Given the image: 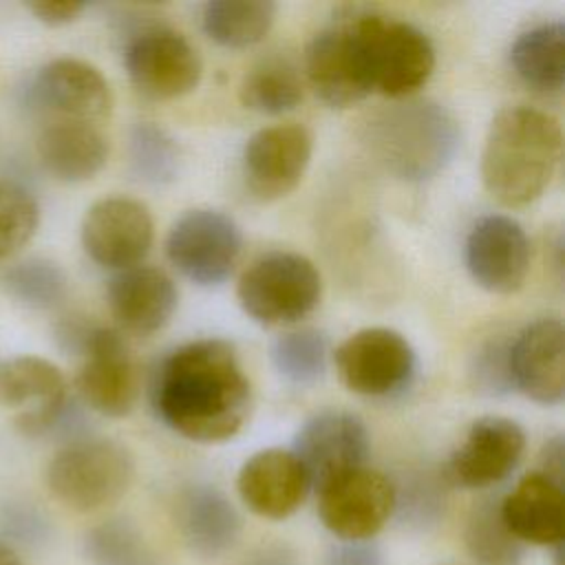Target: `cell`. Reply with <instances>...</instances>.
<instances>
[{
	"label": "cell",
	"mask_w": 565,
	"mask_h": 565,
	"mask_svg": "<svg viewBox=\"0 0 565 565\" xmlns=\"http://www.w3.org/2000/svg\"><path fill=\"white\" fill-rule=\"evenodd\" d=\"M75 388L82 402L104 417H124L135 408L139 395L137 364L124 338L95 324L82 351Z\"/></svg>",
	"instance_id": "5bb4252c"
},
{
	"label": "cell",
	"mask_w": 565,
	"mask_h": 565,
	"mask_svg": "<svg viewBox=\"0 0 565 565\" xmlns=\"http://www.w3.org/2000/svg\"><path fill=\"white\" fill-rule=\"evenodd\" d=\"M371 159L408 183H422L455 159L461 146L457 117L433 99H404L371 115L360 132Z\"/></svg>",
	"instance_id": "3957f363"
},
{
	"label": "cell",
	"mask_w": 565,
	"mask_h": 565,
	"mask_svg": "<svg viewBox=\"0 0 565 565\" xmlns=\"http://www.w3.org/2000/svg\"><path fill=\"white\" fill-rule=\"evenodd\" d=\"M329 344L327 335L313 327L280 333L269 344L274 369L291 384H311L327 369Z\"/></svg>",
	"instance_id": "d6a6232c"
},
{
	"label": "cell",
	"mask_w": 565,
	"mask_h": 565,
	"mask_svg": "<svg viewBox=\"0 0 565 565\" xmlns=\"http://www.w3.org/2000/svg\"><path fill=\"white\" fill-rule=\"evenodd\" d=\"M501 519L523 545L556 547L565 536L563 486L543 472H527L499 501Z\"/></svg>",
	"instance_id": "cb8c5ba5"
},
{
	"label": "cell",
	"mask_w": 565,
	"mask_h": 565,
	"mask_svg": "<svg viewBox=\"0 0 565 565\" xmlns=\"http://www.w3.org/2000/svg\"><path fill=\"white\" fill-rule=\"evenodd\" d=\"M243 249L236 221L212 207H194L181 214L166 238L168 260L192 282L221 285L234 269Z\"/></svg>",
	"instance_id": "9c48e42d"
},
{
	"label": "cell",
	"mask_w": 565,
	"mask_h": 565,
	"mask_svg": "<svg viewBox=\"0 0 565 565\" xmlns=\"http://www.w3.org/2000/svg\"><path fill=\"white\" fill-rule=\"evenodd\" d=\"M53 536L51 519L35 503L24 499H9L0 505V541L15 552L42 550Z\"/></svg>",
	"instance_id": "d590c367"
},
{
	"label": "cell",
	"mask_w": 565,
	"mask_h": 565,
	"mask_svg": "<svg viewBox=\"0 0 565 565\" xmlns=\"http://www.w3.org/2000/svg\"><path fill=\"white\" fill-rule=\"evenodd\" d=\"M0 402L15 411V428L31 439L51 437L68 406L62 371L38 355H18L0 369Z\"/></svg>",
	"instance_id": "2e32d148"
},
{
	"label": "cell",
	"mask_w": 565,
	"mask_h": 565,
	"mask_svg": "<svg viewBox=\"0 0 565 565\" xmlns=\"http://www.w3.org/2000/svg\"><path fill=\"white\" fill-rule=\"evenodd\" d=\"M31 99L38 108L64 121L95 124L108 117L113 95L106 77L93 64L77 57L46 62L31 82Z\"/></svg>",
	"instance_id": "d6986e66"
},
{
	"label": "cell",
	"mask_w": 565,
	"mask_h": 565,
	"mask_svg": "<svg viewBox=\"0 0 565 565\" xmlns=\"http://www.w3.org/2000/svg\"><path fill=\"white\" fill-rule=\"evenodd\" d=\"M135 479L130 450L102 437L64 444L46 466L49 492L68 510L95 512L119 501Z\"/></svg>",
	"instance_id": "277c9868"
},
{
	"label": "cell",
	"mask_w": 565,
	"mask_h": 565,
	"mask_svg": "<svg viewBox=\"0 0 565 565\" xmlns=\"http://www.w3.org/2000/svg\"><path fill=\"white\" fill-rule=\"evenodd\" d=\"M561 148V126L552 115L525 104L501 108L481 152L483 188L501 205H530L547 190Z\"/></svg>",
	"instance_id": "7a4b0ae2"
},
{
	"label": "cell",
	"mask_w": 565,
	"mask_h": 565,
	"mask_svg": "<svg viewBox=\"0 0 565 565\" xmlns=\"http://www.w3.org/2000/svg\"><path fill=\"white\" fill-rule=\"evenodd\" d=\"M318 516L338 541H371L393 516V481L371 468L351 470L318 490Z\"/></svg>",
	"instance_id": "7c38bea8"
},
{
	"label": "cell",
	"mask_w": 565,
	"mask_h": 565,
	"mask_svg": "<svg viewBox=\"0 0 565 565\" xmlns=\"http://www.w3.org/2000/svg\"><path fill=\"white\" fill-rule=\"evenodd\" d=\"M519 79L539 93H561L565 86V24L541 22L523 31L510 51Z\"/></svg>",
	"instance_id": "484cf974"
},
{
	"label": "cell",
	"mask_w": 565,
	"mask_h": 565,
	"mask_svg": "<svg viewBox=\"0 0 565 565\" xmlns=\"http://www.w3.org/2000/svg\"><path fill=\"white\" fill-rule=\"evenodd\" d=\"M0 565H22L20 554L4 541H0Z\"/></svg>",
	"instance_id": "b9f144b4"
},
{
	"label": "cell",
	"mask_w": 565,
	"mask_h": 565,
	"mask_svg": "<svg viewBox=\"0 0 565 565\" xmlns=\"http://www.w3.org/2000/svg\"><path fill=\"white\" fill-rule=\"evenodd\" d=\"M26 9L44 24L49 26H62V24H71L73 20H77L82 15V11L86 9L84 2H75V0H35V2H26Z\"/></svg>",
	"instance_id": "f35d334b"
},
{
	"label": "cell",
	"mask_w": 565,
	"mask_h": 565,
	"mask_svg": "<svg viewBox=\"0 0 565 565\" xmlns=\"http://www.w3.org/2000/svg\"><path fill=\"white\" fill-rule=\"evenodd\" d=\"M313 152L302 124H274L256 130L243 148V179L258 201H276L296 190Z\"/></svg>",
	"instance_id": "9a60e30c"
},
{
	"label": "cell",
	"mask_w": 565,
	"mask_h": 565,
	"mask_svg": "<svg viewBox=\"0 0 565 565\" xmlns=\"http://www.w3.org/2000/svg\"><path fill=\"white\" fill-rule=\"evenodd\" d=\"M236 490L241 501L256 516L282 521L305 503L311 488L291 450L265 448L241 466Z\"/></svg>",
	"instance_id": "44dd1931"
},
{
	"label": "cell",
	"mask_w": 565,
	"mask_h": 565,
	"mask_svg": "<svg viewBox=\"0 0 565 565\" xmlns=\"http://www.w3.org/2000/svg\"><path fill=\"white\" fill-rule=\"evenodd\" d=\"M152 404L157 417L177 435L199 444H221L245 426L252 386L227 340L201 338L163 358Z\"/></svg>",
	"instance_id": "6da1fadb"
},
{
	"label": "cell",
	"mask_w": 565,
	"mask_h": 565,
	"mask_svg": "<svg viewBox=\"0 0 565 565\" xmlns=\"http://www.w3.org/2000/svg\"><path fill=\"white\" fill-rule=\"evenodd\" d=\"M106 298L110 316L124 331L132 335H152L170 322L179 294L166 271L135 265L110 278Z\"/></svg>",
	"instance_id": "603a6c76"
},
{
	"label": "cell",
	"mask_w": 565,
	"mask_h": 565,
	"mask_svg": "<svg viewBox=\"0 0 565 565\" xmlns=\"http://www.w3.org/2000/svg\"><path fill=\"white\" fill-rule=\"evenodd\" d=\"M243 565H300V561L294 547L285 543H265L254 547Z\"/></svg>",
	"instance_id": "60d3db41"
},
{
	"label": "cell",
	"mask_w": 565,
	"mask_h": 565,
	"mask_svg": "<svg viewBox=\"0 0 565 565\" xmlns=\"http://www.w3.org/2000/svg\"><path fill=\"white\" fill-rule=\"evenodd\" d=\"M172 514L188 550L203 558H216L230 552L243 532V519L236 505L212 483L181 488Z\"/></svg>",
	"instance_id": "7402d4cb"
},
{
	"label": "cell",
	"mask_w": 565,
	"mask_h": 565,
	"mask_svg": "<svg viewBox=\"0 0 565 565\" xmlns=\"http://www.w3.org/2000/svg\"><path fill=\"white\" fill-rule=\"evenodd\" d=\"M320 565H384V556L373 541H335L324 550Z\"/></svg>",
	"instance_id": "74e56055"
},
{
	"label": "cell",
	"mask_w": 565,
	"mask_h": 565,
	"mask_svg": "<svg viewBox=\"0 0 565 565\" xmlns=\"http://www.w3.org/2000/svg\"><path fill=\"white\" fill-rule=\"evenodd\" d=\"M278 7L269 0H212L203 7V31L227 49L258 44L271 29Z\"/></svg>",
	"instance_id": "83f0119b"
},
{
	"label": "cell",
	"mask_w": 565,
	"mask_h": 565,
	"mask_svg": "<svg viewBox=\"0 0 565 565\" xmlns=\"http://www.w3.org/2000/svg\"><path fill=\"white\" fill-rule=\"evenodd\" d=\"M510 380L525 397L556 406L565 397V329L541 318L510 340Z\"/></svg>",
	"instance_id": "ffe728a7"
},
{
	"label": "cell",
	"mask_w": 565,
	"mask_h": 565,
	"mask_svg": "<svg viewBox=\"0 0 565 565\" xmlns=\"http://www.w3.org/2000/svg\"><path fill=\"white\" fill-rule=\"evenodd\" d=\"M238 99L245 108L260 115H282L294 110L302 99L300 73L287 57H263L243 75Z\"/></svg>",
	"instance_id": "f1b7e54d"
},
{
	"label": "cell",
	"mask_w": 565,
	"mask_h": 565,
	"mask_svg": "<svg viewBox=\"0 0 565 565\" xmlns=\"http://www.w3.org/2000/svg\"><path fill=\"white\" fill-rule=\"evenodd\" d=\"M475 386L488 395H499L512 388L510 380V342L488 340L475 355L472 362Z\"/></svg>",
	"instance_id": "8d00e7d4"
},
{
	"label": "cell",
	"mask_w": 565,
	"mask_h": 565,
	"mask_svg": "<svg viewBox=\"0 0 565 565\" xmlns=\"http://www.w3.org/2000/svg\"><path fill=\"white\" fill-rule=\"evenodd\" d=\"M466 267L472 280L492 294H514L530 269V241L505 214H488L466 238Z\"/></svg>",
	"instance_id": "ac0fdd59"
},
{
	"label": "cell",
	"mask_w": 565,
	"mask_h": 565,
	"mask_svg": "<svg viewBox=\"0 0 565 565\" xmlns=\"http://www.w3.org/2000/svg\"><path fill=\"white\" fill-rule=\"evenodd\" d=\"M82 554L88 565H170L166 554L126 516L90 525L82 539Z\"/></svg>",
	"instance_id": "4316f807"
},
{
	"label": "cell",
	"mask_w": 565,
	"mask_h": 565,
	"mask_svg": "<svg viewBox=\"0 0 565 565\" xmlns=\"http://www.w3.org/2000/svg\"><path fill=\"white\" fill-rule=\"evenodd\" d=\"M0 282L15 302L31 309H53L68 294V278L64 269L57 263L40 256L7 267Z\"/></svg>",
	"instance_id": "1f68e13d"
},
{
	"label": "cell",
	"mask_w": 565,
	"mask_h": 565,
	"mask_svg": "<svg viewBox=\"0 0 565 565\" xmlns=\"http://www.w3.org/2000/svg\"><path fill=\"white\" fill-rule=\"evenodd\" d=\"M82 247L102 267L128 269L150 252L154 225L150 210L130 196H106L95 201L79 227Z\"/></svg>",
	"instance_id": "4fadbf2b"
},
{
	"label": "cell",
	"mask_w": 565,
	"mask_h": 565,
	"mask_svg": "<svg viewBox=\"0 0 565 565\" xmlns=\"http://www.w3.org/2000/svg\"><path fill=\"white\" fill-rule=\"evenodd\" d=\"M320 296V271L296 252H269L256 258L236 285L241 309L263 327L302 320L316 309Z\"/></svg>",
	"instance_id": "5b68a950"
},
{
	"label": "cell",
	"mask_w": 565,
	"mask_h": 565,
	"mask_svg": "<svg viewBox=\"0 0 565 565\" xmlns=\"http://www.w3.org/2000/svg\"><path fill=\"white\" fill-rule=\"evenodd\" d=\"M35 150L44 170L64 183L93 179L108 159V141L95 124L64 119L42 128Z\"/></svg>",
	"instance_id": "d4e9b609"
},
{
	"label": "cell",
	"mask_w": 565,
	"mask_h": 565,
	"mask_svg": "<svg viewBox=\"0 0 565 565\" xmlns=\"http://www.w3.org/2000/svg\"><path fill=\"white\" fill-rule=\"evenodd\" d=\"M497 497H483L472 505L463 525V545L477 565H519L525 545L501 519Z\"/></svg>",
	"instance_id": "f546056e"
},
{
	"label": "cell",
	"mask_w": 565,
	"mask_h": 565,
	"mask_svg": "<svg viewBox=\"0 0 565 565\" xmlns=\"http://www.w3.org/2000/svg\"><path fill=\"white\" fill-rule=\"evenodd\" d=\"M124 64L135 90L154 102L192 93L203 75L196 49L181 33L157 24L132 31L124 49Z\"/></svg>",
	"instance_id": "ba28073f"
},
{
	"label": "cell",
	"mask_w": 565,
	"mask_h": 565,
	"mask_svg": "<svg viewBox=\"0 0 565 565\" xmlns=\"http://www.w3.org/2000/svg\"><path fill=\"white\" fill-rule=\"evenodd\" d=\"M340 382L362 397H391L415 377L417 358L411 342L393 329L366 327L351 333L333 353Z\"/></svg>",
	"instance_id": "52a82bcc"
},
{
	"label": "cell",
	"mask_w": 565,
	"mask_h": 565,
	"mask_svg": "<svg viewBox=\"0 0 565 565\" xmlns=\"http://www.w3.org/2000/svg\"><path fill=\"white\" fill-rule=\"evenodd\" d=\"M393 481V479H391ZM446 479L428 470H411L393 481V516L404 530L426 532L446 514Z\"/></svg>",
	"instance_id": "4dcf8cb0"
},
{
	"label": "cell",
	"mask_w": 565,
	"mask_h": 565,
	"mask_svg": "<svg viewBox=\"0 0 565 565\" xmlns=\"http://www.w3.org/2000/svg\"><path fill=\"white\" fill-rule=\"evenodd\" d=\"M373 93L404 99L435 71V46L415 24L377 11H358Z\"/></svg>",
	"instance_id": "8992f818"
},
{
	"label": "cell",
	"mask_w": 565,
	"mask_h": 565,
	"mask_svg": "<svg viewBox=\"0 0 565 565\" xmlns=\"http://www.w3.org/2000/svg\"><path fill=\"white\" fill-rule=\"evenodd\" d=\"M539 472H543L545 477H550L563 486V481H565V446H563L561 435H556L543 444L541 455H539Z\"/></svg>",
	"instance_id": "ab89813d"
},
{
	"label": "cell",
	"mask_w": 565,
	"mask_h": 565,
	"mask_svg": "<svg viewBox=\"0 0 565 565\" xmlns=\"http://www.w3.org/2000/svg\"><path fill=\"white\" fill-rule=\"evenodd\" d=\"M128 154L132 174L143 183L166 185L179 174L181 150L172 135L152 121H139L132 126Z\"/></svg>",
	"instance_id": "836d02e7"
},
{
	"label": "cell",
	"mask_w": 565,
	"mask_h": 565,
	"mask_svg": "<svg viewBox=\"0 0 565 565\" xmlns=\"http://www.w3.org/2000/svg\"><path fill=\"white\" fill-rule=\"evenodd\" d=\"M294 457L300 461L311 490L364 468L369 457V433L364 422L349 411H320L296 433Z\"/></svg>",
	"instance_id": "8fae6325"
},
{
	"label": "cell",
	"mask_w": 565,
	"mask_h": 565,
	"mask_svg": "<svg viewBox=\"0 0 565 565\" xmlns=\"http://www.w3.org/2000/svg\"><path fill=\"white\" fill-rule=\"evenodd\" d=\"M523 452V428L510 417L486 415L470 424L463 441L446 463L444 479L470 490L490 488L516 470Z\"/></svg>",
	"instance_id": "e0dca14e"
},
{
	"label": "cell",
	"mask_w": 565,
	"mask_h": 565,
	"mask_svg": "<svg viewBox=\"0 0 565 565\" xmlns=\"http://www.w3.org/2000/svg\"><path fill=\"white\" fill-rule=\"evenodd\" d=\"M305 71L316 95L335 108L358 104L373 93L358 11L340 15L309 40Z\"/></svg>",
	"instance_id": "30bf717a"
},
{
	"label": "cell",
	"mask_w": 565,
	"mask_h": 565,
	"mask_svg": "<svg viewBox=\"0 0 565 565\" xmlns=\"http://www.w3.org/2000/svg\"><path fill=\"white\" fill-rule=\"evenodd\" d=\"M40 223L38 201L13 181H0V260L18 254Z\"/></svg>",
	"instance_id": "e575fe53"
}]
</instances>
